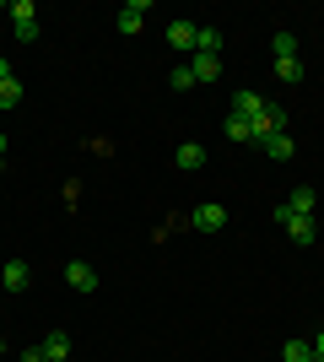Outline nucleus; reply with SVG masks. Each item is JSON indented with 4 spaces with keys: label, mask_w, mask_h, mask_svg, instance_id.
Masks as SVG:
<instances>
[{
    "label": "nucleus",
    "mask_w": 324,
    "mask_h": 362,
    "mask_svg": "<svg viewBox=\"0 0 324 362\" xmlns=\"http://www.w3.org/2000/svg\"><path fill=\"white\" fill-rule=\"evenodd\" d=\"M281 130H287V108L281 103H265L260 114H254V124H248V141H270V136H281Z\"/></svg>",
    "instance_id": "obj_1"
},
{
    "label": "nucleus",
    "mask_w": 324,
    "mask_h": 362,
    "mask_svg": "<svg viewBox=\"0 0 324 362\" xmlns=\"http://www.w3.org/2000/svg\"><path fill=\"white\" fill-rule=\"evenodd\" d=\"M276 222L287 227V233H292V243H297V249H308V243L319 238V227H313V216H292V211H287V206H281V211H276Z\"/></svg>",
    "instance_id": "obj_2"
},
{
    "label": "nucleus",
    "mask_w": 324,
    "mask_h": 362,
    "mask_svg": "<svg viewBox=\"0 0 324 362\" xmlns=\"http://www.w3.org/2000/svg\"><path fill=\"white\" fill-rule=\"evenodd\" d=\"M11 28H16V38H22V44H32V38H38V11H32V0H16V6H11Z\"/></svg>",
    "instance_id": "obj_3"
},
{
    "label": "nucleus",
    "mask_w": 324,
    "mask_h": 362,
    "mask_svg": "<svg viewBox=\"0 0 324 362\" xmlns=\"http://www.w3.org/2000/svg\"><path fill=\"white\" fill-rule=\"evenodd\" d=\"M65 281H71L76 292H97V271L87 265V259H71V265H65Z\"/></svg>",
    "instance_id": "obj_4"
},
{
    "label": "nucleus",
    "mask_w": 324,
    "mask_h": 362,
    "mask_svg": "<svg viewBox=\"0 0 324 362\" xmlns=\"http://www.w3.org/2000/svg\"><path fill=\"white\" fill-rule=\"evenodd\" d=\"M189 222L200 227V233H222V227H227V211H222V206H211V200H205V206H195V216H189Z\"/></svg>",
    "instance_id": "obj_5"
},
{
    "label": "nucleus",
    "mask_w": 324,
    "mask_h": 362,
    "mask_svg": "<svg viewBox=\"0 0 324 362\" xmlns=\"http://www.w3.org/2000/svg\"><path fill=\"white\" fill-rule=\"evenodd\" d=\"M195 33H200V22H173V28H168V44L179 49V54H195Z\"/></svg>",
    "instance_id": "obj_6"
},
{
    "label": "nucleus",
    "mask_w": 324,
    "mask_h": 362,
    "mask_svg": "<svg viewBox=\"0 0 324 362\" xmlns=\"http://www.w3.org/2000/svg\"><path fill=\"white\" fill-rule=\"evenodd\" d=\"M189 76H195V81H205V87H211L216 76H222V60H216V54H189Z\"/></svg>",
    "instance_id": "obj_7"
},
{
    "label": "nucleus",
    "mask_w": 324,
    "mask_h": 362,
    "mask_svg": "<svg viewBox=\"0 0 324 362\" xmlns=\"http://www.w3.org/2000/svg\"><path fill=\"white\" fill-rule=\"evenodd\" d=\"M38 351H44L49 362H65V357H71V335H65V330H49L44 341H38Z\"/></svg>",
    "instance_id": "obj_8"
},
{
    "label": "nucleus",
    "mask_w": 324,
    "mask_h": 362,
    "mask_svg": "<svg viewBox=\"0 0 324 362\" xmlns=\"http://www.w3.org/2000/svg\"><path fill=\"white\" fill-rule=\"evenodd\" d=\"M260 108H265L260 92H238V98H232V114H238V119H248V124H254V114H260Z\"/></svg>",
    "instance_id": "obj_9"
},
{
    "label": "nucleus",
    "mask_w": 324,
    "mask_h": 362,
    "mask_svg": "<svg viewBox=\"0 0 324 362\" xmlns=\"http://www.w3.org/2000/svg\"><path fill=\"white\" fill-rule=\"evenodd\" d=\"M0 281L11 292H28V259H6V271H0Z\"/></svg>",
    "instance_id": "obj_10"
},
{
    "label": "nucleus",
    "mask_w": 324,
    "mask_h": 362,
    "mask_svg": "<svg viewBox=\"0 0 324 362\" xmlns=\"http://www.w3.org/2000/svg\"><path fill=\"white\" fill-rule=\"evenodd\" d=\"M179 168H184V173L205 168V146H200V141H184V146H179Z\"/></svg>",
    "instance_id": "obj_11"
},
{
    "label": "nucleus",
    "mask_w": 324,
    "mask_h": 362,
    "mask_svg": "<svg viewBox=\"0 0 324 362\" xmlns=\"http://www.w3.org/2000/svg\"><path fill=\"white\" fill-rule=\"evenodd\" d=\"M140 16H146V0H130L119 11V33H140Z\"/></svg>",
    "instance_id": "obj_12"
},
{
    "label": "nucleus",
    "mask_w": 324,
    "mask_h": 362,
    "mask_svg": "<svg viewBox=\"0 0 324 362\" xmlns=\"http://www.w3.org/2000/svg\"><path fill=\"white\" fill-rule=\"evenodd\" d=\"M265 151H270V157H276V163H287V157H292V130H281V136H270V141H265Z\"/></svg>",
    "instance_id": "obj_13"
},
{
    "label": "nucleus",
    "mask_w": 324,
    "mask_h": 362,
    "mask_svg": "<svg viewBox=\"0 0 324 362\" xmlns=\"http://www.w3.org/2000/svg\"><path fill=\"white\" fill-rule=\"evenodd\" d=\"M216 49H222V33H216V28H200V33H195V54H216Z\"/></svg>",
    "instance_id": "obj_14"
},
{
    "label": "nucleus",
    "mask_w": 324,
    "mask_h": 362,
    "mask_svg": "<svg viewBox=\"0 0 324 362\" xmlns=\"http://www.w3.org/2000/svg\"><path fill=\"white\" fill-rule=\"evenodd\" d=\"M287 211H292V216H313V189H292Z\"/></svg>",
    "instance_id": "obj_15"
},
{
    "label": "nucleus",
    "mask_w": 324,
    "mask_h": 362,
    "mask_svg": "<svg viewBox=\"0 0 324 362\" xmlns=\"http://www.w3.org/2000/svg\"><path fill=\"white\" fill-rule=\"evenodd\" d=\"M281 362H313V341H287Z\"/></svg>",
    "instance_id": "obj_16"
},
{
    "label": "nucleus",
    "mask_w": 324,
    "mask_h": 362,
    "mask_svg": "<svg viewBox=\"0 0 324 362\" xmlns=\"http://www.w3.org/2000/svg\"><path fill=\"white\" fill-rule=\"evenodd\" d=\"M16 103H22V81L6 76V81H0V108H16Z\"/></svg>",
    "instance_id": "obj_17"
},
{
    "label": "nucleus",
    "mask_w": 324,
    "mask_h": 362,
    "mask_svg": "<svg viewBox=\"0 0 324 362\" xmlns=\"http://www.w3.org/2000/svg\"><path fill=\"white\" fill-rule=\"evenodd\" d=\"M168 87H173V92H189V87H195V76H189V65H173V71H168Z\"/></svg>",
    "instance_id": "obj_18"
},
{
    "label": "nucleus",
    "mask_w": 324,
    "mask_h": 362,
    "mask_svg": "<svg viewBox=\"0 0 324 362\" xmlns=\"http://www.w3.org/2000/svg\"><path fill=\"white\" fill-rule=\"evenodd\" d=\"M276 76L292 87V81H303V60H276Z\"/></svg>",
    "instance_id": "obj_19"
},
{
    "label": "nucleus",
    "mask_w": 324,
    "mask_h": 362,
    "mask_svg": "<svg viewBox=\"0 0 324 362\" xmlns=\"http://www.w3.org/2000/svg\"><path fill=\"white\" fill-rule=\"evenodd\" d=\"M276 60H297V44H292V33H276Z\"/></svg>",
    "instance_id": "obj_20"
},
{
    "label": "nucleus",
    "mask_w": 324,
    "mask_h": 362,
    "mask_svg": "<svg viewBox=\"0 0 324 362\" xmlns=\"http://www.w3.org/2000/svg\"><path fill=\"white\" fill-rule=\"evenodd\" d=\"M227 136H232V141H248V119H238V114H232V119H227Z\"/></svg>",
    "instance_id": "obj_21"
},
{
    "label": "nucleus",
    "mask_w": 324,
    "mask_h": 362,
    "mask_svg": "<svg viewBox=\"0 0 324 362\" xmlns=\"http://www.w3.org/2000/svg\"><path fill=\"white\" fill-rule=\"evenodd\" d=\"M22 362H49V357H44L38 346H28V351H22Z\"/></svg>",
    "instance_id": "obj_22"
},
{
    "label": "nucleus",
    "mask_w": 324,
    "mask_h": 362,
    "mask_svg": "<svg viewBox=\"0 0 324 362\" xmlns=\"http://www.w3.org/2000/svg\"><path fill=\"white\" fill-rule=\"evenodd\" d=\"M313 357H319V362H324V330H319V335H313Z\"/></svg>",
    "instance_id": "obj_23"
},
{
    "label": "nucleus",
    "mask_w": 324,
    "mask_h": 362,
    "mask_svg": "<svg viewBox=\"0 0 324 362\" xmlns=\"http://www.w3.org/2000/svg\"><path fill=\"white\" fill-rule=\"evenodd\" d=\"M6 76H11V65H6V60H0V81H6Z\"/></svg>",
    "instance_id": "obj_24"
},
{
    "label": "nucleus",
    "mask_w": 324,
    "mask_h": 362,
    "mask_svg": "<svg viewBox=\"0 0 324 362\" xmlns=\"http://www.w3.org/2000/svg\"><path fill=\"white\" fill-rule=\"evenodd\" d=\"M0 157H6V136H0Z\"/></svg>",
    "instance_id": "obj_25"
},
{
    "label": "nucleus",
    "mask_w": 324,
    "mask_h": 362,
    "mask_svg": "<svg viewBox=\"0 0 324 362\" xmlns=\"http://www.w3.org/2000/svg\"><path fill=\"white\" fill-rule=\"evenodd\" d=\"M0 357H6V341H0Z\"/></svg>",
    "instance_id": "obj_26"
},
{
    "label": "nucleus",
    "mask_w": 324,
    "mask_h": 362,
    "mask_svg": "<svg viewBox=\"0 0 324 362\" xmlns=\"http://www.w3.org/2000/svg\"><path fill=\"white\" fill-rule=\"evenodd\" d=\"M0 168H6V157H0Z\"/></svg>",
    "instance_id": "obj_27"
},
{
    "label": "nucleus",
    "mask_w": 324,
    "mask_h": 362,
    "mask_svg": "<svg viewBox=\"0 0 324 362\" xmlns=\"http://www.w3.org/2000/svg\"><path fill=\"white\" fill-rule=\"evenodd\" d=\"M313 362H319V357H313Z\"/></svg>",
    "instance_id": "obj_28"
}]
</instances>
